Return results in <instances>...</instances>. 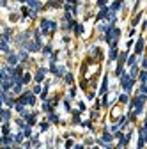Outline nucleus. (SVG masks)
<instances>
[{"label": "nucleus", "instance_id": "nucleus-29", "mask_svg": "<svg viewBox=\"0 0 147 149\" xmlns=\"http://www.w3.org/2000/svg\"><path fill=\"white\" fill-rule=\"evenodd\" d=\"M41 130H43V131L48 130V123H43V124H41Z\"/></svg>", "mask_w": 147, "mask_h": 149}, {"label": "nucleus", "instance_id": "nucleus-23", "mask_svg": "<svg viewBox=\"0 0 147 149\" xmlns=\"http://www.w3.org/2000/svg\"><path fill=\"white\" fill-rule=\"evenodd\" d=\"M43 52H44L46 55H50V53H52V46H44V50H43Z\"/></svg>", "mask_w": 147, "mask_h": 149}, {"label": "nucleus", "instance_id": "nucleus-28", "mask_svg": "<svg viewBox=\"0 0 147 149\" xmlns=\"http://www.w3.org/2000/svg\"><path fill=\"white\" fill-rule=\"evenodd\" d=\"M121 101H122V103H126V101H128V96H126V94H122V96H121Z\"/></svg>", "mask_w": 147, "mask_h": 149}, {"label": "nucleus", "instance_id": "nucleus-12", "mask_svg": "<svg viewBox=\"0 0 147 149\" xmlns=\"http://www.w3.org/2000/svg\"><path fill=\"white\" fill-rule=\"evenodd\" d=\"M142 48H144V39H140L136 43V53H142Z\"/></svg>", "mask_w": 147, "mask_h": 149}, {"label": "nucleus", "instance_id": "nucleus-8", "mask_svg": "<svg viewBox=\"0 0 147 149\" xmlns=\"http://www.w3.org/2000/svg\"><path fill=\"white\" fill-rule=\"evenodd\" d=\"M0 52H4V53H9V46H7V43H0Z\"/></svg>", "mask_w": 147, "mask_h": 149}, {"label": "nucleus", "instance_id": "nucleus-6", "mask_svg": "<svg viewBox=\"0 0 147 149\" xmlns=\"http://www.w3.org/2000/svg\"><path fill=\"white\" fill-rule=\"evenodd\" d=\"M29 6H30V7H34L35 11H39V9H41V4H39L37 0H29Z\"/></svg>", "mask_w": 147, "mask_h": 149}, {"label": "nucleus", "instance_id": "nucleus-18", "mask_svg": "<svg viewBox=\"0 0 147 149\" xmlns=\"http://www.w3.org/2000/svg\"><path fill=\"white\" fill-rule=\"evenodd\" d=\"M2 142H4V144H11L12 142V137H4V138H2Z\"/></svg>", "mask_w": 147, "mask_h": 149}, {"label": "nucleus", "instance_id": "nucleus-3", "mask_svg": "<svg viewBox=\"0 0 147 149\" xmlns=\"http://www.w3.org/2000/svg\"><path fill=\"white\" fill-rule=\"evenodd\" d=\"M21 103H29V105H34V103H35V98L30 94V92H27V94L21 96Z\"/></svg>", "mask_w": 147, "mask_h": 149}, {"label": "nucleus", "instance_id": "nucleus-14", "mask_svg": "<svg viewBox=\"0 0 147 149\" xmlns=\"http://www.w3.org/2000/svg\"><path fill=\"white\" fill-rule=\"evenodd\" d=\"M106 84H108V80H106V76H105V80H103V85H101V94H105V92H106V87H108Z\"/></svg>", "mask_w": 147, "mask_h": 149}, {"label": "nucleus", "instance_id": "nucleus-7", "mask_svg": "<svg viewBox=\"0 0 147 149\" xmlns=\"http://www.w3.org/2000/svg\"><path fill=\"white\" fill-rule=\"evenodd\" d=\"M18 55H9V57H7V62H9V64H16L18 62Z\"/></svg>", "mask_w": 147, "mask_h": 149}, {"label": "nucleus", "instance_id": "nucleus-13", "mask_svg": "<svg viewBox=\"0 0 147 149\" xmlns=\"http://www.w3.org/2000/svg\"><path fill=\"white\" fill-rule=\"evenodd\" d=\"M119 7H121V0L113 2V6H112V9H110V11H112V12H115V11H119Z\"/></svg>", "mask_w": 147, "mask_h": 149}, {"label": "nucleus", "instance_id": "nucleus-4", "mask_svg": "<svg viewBox=\"0 0 147 149\" xmlns=\"http://www.w3.org/2000/svg\"><path fill=\"white\" fill-rule=\"evenodd\" d=\"M27 48H29L30 52H37V50L41 48V43H39V41H35V43H29V44H27Z\"/></svg>", "mask_w": 147, "mask_h": 149}, {"label": "nucleus", "instance_id": "nucleus-10", "mask_svg": "<svg viewBox=\"0 0 147 149\" xmlns=\"http://www.w3.org/2000/svg\"><path fill=\"white\" fill-rule=\"evenodd\" d=\"M0 115H2V117L7 121L9 117H11V112H9V110H0Z\"/></svg>", "mask_w": 147, "mask_h": 149}, {"label": "nucleus", "instance_id": "nucleus-25", "mask_svg": "<svg viewBox=\"0 0 147 149\" xmlns=\"http://www.w3.org/2000/svg\"><path fill=\"white\" fill-rule=\"evenodd\" d=\"M27 82H30V75H25L23 80H21V84H27Z\"/></svg>", "mask_w": 147, "mask_h": 149}, {"label": "nucleus", "instance_id": "nucleus-5", "mask_svg": "<svg viewBox=\"0 0 147 149\" xmlns=\"http://www.w3.org/2000/svg\"><path fill=\"white\" fill-rule=\"evenodd\" d=\"M44 73H46V69H44V67H41L39 71L35 73V82H41V80H43V76H44Z\"/></svg>", "mask_w": 147, "mask_h": 149}, {"label": "nucleus", "instance_id": "nucleus-2", "mask_svg": "<svg viewBox=\"0 0 147 149\" xmlns=\"http://www.w3.org/2000/svg\"><path fill=\"white\" fill-rule=\"evenodd\" d=\"M55 29H57V23H55V21H50V20H43L41 21V30L44 34H46L48 30H55Z\"/></svg>", "mask_w": 147, "mask_h": 149}, {"label": "nucleus", "instance_id": "nucleus-27", "mask_svg": "<svg viewBox=\"0 0 147 149\" xmlns=\"http://www.w3.org/2000/svg\"><path fill=\"white\" fill-rule=\"evenodd\" d=\"M50 121H53V123H55V121H59V117H57L55 114H52V115H50Z\"/></svg>", "mask_w": 147, "mask_h": 149}, {"label": "nucleus", "instance_id": "nucleus-16", "mask_svg": "<svg viewBox=\"0 0 147 149\" xmlns=\"http://www.w3.org/2000/svg\"><path fill=\"white\" fill-rule=\"evenodd\" d=\"M110 140H112V135H110V133H105V135H103V142H110Z\"/></svg>", "mask_w": 147, "mask_h": 149}, {"label": "nucleus", "instance_id": "nucleus-20", "mask_svg": "<svg viewBox=\"0 0 147 149\" xmlns=\"http://www.w3.org/2000/svg\"><path fill=\"white\" fill-rule=\"evenodd\" d=\"M18 59L25 60V59H27V52H20V55H18Z\"/></svg>", "mask_w": 147, "mask_h": 149}, {"label": "nucleus", "instance_id": "nucleus-17", "mask_svg": "<svg viewBox=\"0 0 147 149\" xmlns=\"http://www.w3.org/2000/svg\"><path fill=\"white\" fill-rule=\"evenodd\" d=\"M75 30H76V34H82V32H83V27H82V25H75Z\"/></svg>", "mask_w": 147, "mask_h": 149}, {"label": "nucleus", "instance_id": "nucleus-21", "mask_svg": "<svg viewBox=\"0 0 147 149\" xmlns=\"http://www.w3.org/2000/svg\"><path fill=\"white\" fill-rule=\"evenodd\" d=\"M66 82H67V84H71V82H73V75H69V73H67V75H66Z\"/></svg>", "mask_w": 147, "mask_h": 149}, {"label": "nucleus", "instance_id": "nucleus-31", "mask_svg": "<svg viewBox=\"0 0 147 149\" xmlns=\"http://www.w3.org/2000/svg\"><path fill=\"white\" fill-rule=\"evenodd\" d=\"M18 2H25V0H18Z\"/></svg>", "mask_w": 147, "mask_h": 149}, {"label": "nucleus", "instance_id": "nucleus-11", "mask_svg": "<svg viewBox=\"0 0 147 149\" xmlns=\"http://www.w3.org/2000/svg\"><path fill=\"white\" fill-rule=\"evenodd\" d=\"M110 59H117V48L115 46H112V50H110Z\"/></svg>", "mask_w": 147, "mask_h": 149}, {"label": "nucleus", "instance_id": "nucleus-22", "mask_svg": "<svg viewBox=\"0 0 147 149\" xmlns=\"http://www.w3.org/2000/svg\"><path fill=\"white\" fill-rule=\"evenodd\" d=\"M140 82H142V84H145V71L140 73Z\"/></svg>", "mask_w": 147, "mask_h": 149}, {"label": "nucleus", "instance_id": "nucleus-24", "mask_svg": "<svg viewBox=\"0 0 147 149\" xmlns=\"http://www.w3.org/2000/svg\"><path fill=\"white\" fill-rule=\"evenodd\" d=\"M128 64H130V66H135V55H133V57H130V59H128Z\"/></svg>", "mask_w": 147, "mask_h": 149}, {"label": "nucleus", "instance_id": "nucleus-15", "mask_svg": "<svg viewBox=\"0 0 147 149\" xmlns=\"http://www.w3.org/2000/svg\"><path fill=\"white\" fill-rule=\"evenodd\" d=\"M43 110H44V112H52V105H50V103H44V105H43Z\"/></svg>", "mask_w": 147, "mask_h": 149}, {"label": "nucleus", "instance_id": "nucleus-32", "mask_svg": "<svg viewBox=\"0 0 147 149\" xmlns=\"http://www.w3.org/2000/svg\"><path fill=\"white\" fill-rule=\"evenodd\" d=\"M16 149H23V147H16Z\"/></svg>", "mask_w": 147, "mask_h": 149}, {"label": "nucleus", "instance_id": "nucleus-19", "mask_svg": "<svg viewBox=\"0 0 147 149\" xmlns=\"http://www.w3.org/2000/svg\"><path fill=\"white\" fill-rule=\"evenodd\" d=\"M14 140H16V142H21V140H23V133H18L16 137H14Z\"/></svg>", "mask_w": 147, "mask_h": 149}, {"label": "nucleus", "instance_id": "nucleus-26", "mask_svg": "<svg viewBox=\"0 0 147 149\" xmlns=\"http://www.w3.org/2000/svg\"><path fill=\"white\" fill-rule=\"evenodd\" d=\"M21 91V84H16L14 85V92H20Z\"/></svg>", "mask_w": 147, "mask_h": 149}, {"label": "nucleus", "instance_id": "nucleus-9", "mask_svg": "<svg viewBox=\"0 0 147 149\" xmlns=\"http://www.w3.org/2000/svg\"><path fill=\"white\" fill-rule=\"evenodd\" d=\"M105 16H108V9H106V7H105V9H101V11H99V14H98V20L105 18Z\"/></svg>", "mask_w": 147, "mask_h": 149}, {"label": "nucleus", "instance_id": "nucleus-30", "mask_svg": "<svg viewBox=\"0 0 147 149\" xmlns=\"http://www.w3.org/2000/svg\"><path fill=\"white\" fill-rule=\"evenodd\" d=\"M4 149H11V147H7V146H6V147H4Z\"/></svg>", "mask_w": 147, "mask_h": 149}, {"label": "nucleus", "instance_id": "nucleus-1", "mask_svg": "<svg viewBox=\"0 0 147 149\" xmlns=\"http://www.w3.org/2000/svg\"><path fill=\"white\" fill-rule=\"evenodd\" d=\"M133 80H135V78H131L130 75H122V78H121V84H122L124 91H131V87H133Z\"/></svg>", "mask_w": 147, "mask_h": 149}]
</instances>
